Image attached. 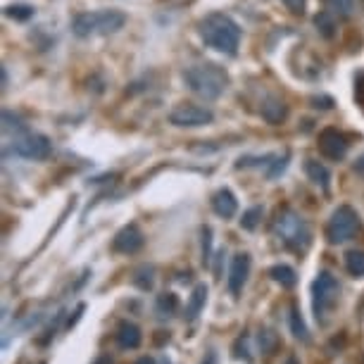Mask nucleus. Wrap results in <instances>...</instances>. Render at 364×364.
Here are the masks:
<instances>
[{"label": "nucleus", "mask_w": 364, "mask_h": 364, "mask_svg": "<svg viewBox=\"0 0 364 364\" xmlns=\"http://www.w3.org/2000/svg\"><path fill=\"white\" fill-rule=\"evenodd\" d=\"M198 33L207 48L224 55H236L241 45V26L224 13H212L198 24Z\"/></svg>", "instance_id": "1"}, {"label": "nucleus", "mask_w": 364, "mask_h": 364, "mask_svg": "<svg viewBox=\"0 0 364 364\" xmlns=\"http://www.w3.org/2000/svg\"><path fill=\"white\" fill-rule=\"evenodd\" d=\"M183 81L195 96L205 98V100H217L229 89L227 69L215 65V62H202V65L188 67L183 72Z\"/></svg>", "instance_id": "2"}, {"label": "nucleus", "mask_w": 364, "mask_h": 364, "mask_svg": "<svg viewBox=\"0 0 364 364\" xmlns=\"http://www.w3.org/2000/svg\"><path fill=\"white\" fill-rule=\"evenodd\" d=\"M124 24H126V15L119 13V10H96V13H81L74 17L72 31L79 38H89L96 36V33L107 36V33L119 31Z\"/></svg>", "instance_id": "3"}, {"label": "nucleus", "mask_w": 364, "mask_h": 364, "mask_svg": "<svg viewBox=\"0 0 364 364\" xmlns=\"http://www.w3.org/2000/svg\"><path fill=\"white\" fill-rule=\"evenodd\" d=\"M274 234L279 236V241L283 245L291 248V250H296V252H305L312 241L310 227L305 224V219L300 217L298 212L291 210V207L279 210V215L274 219Z\"/></svg>", "instance_id": "4"}, {"label": "nucleus", "mask_w": 364, "mask_h": 364, "mask_svg": "<svg viewBox=\"0 0 364 364\" xmlns=\"http://www.w3.org/2000/svg\"><path fill=\"white\" fill-rule=\"evenodd\" d=\"M340 300V283L331 271H319L312 283V310L317 321H326V317L336 310Z\"/></svg>", "instance_id": "5"}, {"label": "nucleus", "mask_w": 364, "mask_h": 364, "mask_svg": "<svg viewBox=\"0 0 364 364\" xmlns=\"http://www.w3.org/2000/svg\"><path fill=\"white\" fill-rule=\"evenodd\" d=\"M357 231H360V215L350 205H338L324 227V236L331 245H340V243L355 238Z\"/></svg>", "instance_id": "6"}, {"label": "nucleus", "mask_w": 364, "mask_h": 364, "mask_svg": "<svg viewBox=\"0 0 364 364\" xmlns=\"http://www.w3.org/2000/svg\"><path fill=\"white\" fill-rule=\"evenodd\" d=\"M8 153L22 160H48L50 153H53V143L43 134H24L15 138V143L10 146Z\"/></svg>", "instance_id": "7"}, {"label": "nucleus", "mask_w": 364, "mask_h": 364, "mask_svg": "<svg viewBox=\"0 0 364 364\" xmlns=\"http://www.w3.org/2000/svg\"><path fill=\"white\" fill-rule=\"evenodd\" d=\"M215 119V112L210 107L195 105V103H179L169 112V124L181 126V129H195V126H207Z\"/></svg>", "instance_id": "8"}, {"label": "nucleus", "mask_w": 364, "mask_h": 364, "mask_svg": "<svg viewBox=\"0 0 364 364\" xmlns=\"http://www.w3.org/2000/svg\"><path fill=\"white\" fill-rule=\"evenodd\" d=\"M143 245H146V236H143L138 224H126L112 238V250L119 252V255H134Z\"/></svg>", "instance_id": "9"}, {"label": "nucleus", "mask_w": 364, "mask_h": 364, "mask_svg": "<svg viewBox=\"0 0 364 364\" xmlns=\"http://www.w3.org/2000/svg\"><path fill=\"white\" fill-rule=\"evenodd\" d=\"M319 153L324 155L326 160H343L345 155H348V138L340 134L338 129H333V126H328V129H324L319 134Z\"/></svg>", "instance_id": "10"}, {"label": "nucleus", "mask_w": 364, "mask_h": 364, "mask_svg": "<svg viewBox=\"0 0 364 364\" xmlns=\"http://www.w3.org/2000/svg\"><path fill=\"white\" fill-rule=\"evenodd\" d=\"M248 276H250V255L248 252H238L231 259V267H229V291L231 296H238L245 286Z\"/></svg>", "instance_id": "11"}, {"label": "nucleus", "mask_w": 364, "mask_h": 364, "mask_svg": "<svg viewBox=\"0 0 364 364\" xmlns=\"http://www.w3.org/2000/svg\"><path fill=\"white\" fill-rule=\"evenodd\" d=\"M212 210H215L217 217L231 219L238 212V200H236V195L231 193L229 188H219L217 193L212 195Z\"/></svg>", "instance_id": "12"}, {"label": "nucleus", "mask_w": 364, "mask_h": 364, "mask_svg": "<svg viewBox=\"0 0 364 364\" xmlns=\"http://www.w3.org/2000/svg\"><path fill=\"white\" fill-rule=\"evenodd\" d=\"M114 338H117V345L121 350H136L138 345H141V340H143L141 328H138L134 321H121L117 326Z\"/></svg>", "instance_id": "13"}, {"label": "nucleus", "mask_w": 364, "mask_h": 364, "mask_svg": "<svg viewBox=\"0 0 364 364\" xmlns=\"http://www.w3.org/2000/svg\"><path fill=\"white\" fill-rule=\"evenodd\" d=\"M305 174L314 186H319L321 190H328V183H331V172L317 160H305Z\"/></svg>", "instance_id": "14"}, {"label": "nucleus", "mask_w": 364, "mask_h": 364, "mask_svg": "<svg viewBox=\"0 0 364 364\" xmlns=\"http://www.w3.org/2000/svg\"><path fill=\"white\" fill-rule=\"evenodd\" d=\"M262 117L264 121H269V124H281V121H286L288 117V105L283 100H279V98H269L262 105Z\"/></svg>", "instance_id": "15"}, {"label": "nucleus", "mask_w": 364, "mask_h": 364, "mask_svg": "<svg viewBox=\"0 0 364 364\" xmlns=\"http://www.w3.org/2000/svg\"><path fill=\"white\" fill-rule=\"evenodd\" d=\"M205 303H207V286L205 283H198V286L193 288V293H190V300H188V305H186V319L188 321H193L195 317L200 314L202 308H205Z\"/></svg>", "instance_id": "16"}, {"label": "nucleus", "mask_w": 364, "mask_h": 364, "mask_svg": "<svg viewBox=\"0 0 364 364\" xmlns=\"http://www.w3.org/2000/svg\"><path fill=\"white\" fill-rule=\"evenodd\" d=\"M269 276L274 279L276 283H281L283 288H293L298 283V274L293 267H288V264H274V267L269 269Z\"/></svg>", "instance_id": "17"}, {"label": "nucleus", "mask_w": 364, "mask_h": 364, "mask_svg": "<svg viewBox=\"0 0 364 364\" xmlns=\"http://www.w3.org/2000/svg\"><path fill=\"white\" fill-rule=\"evenodd\" d=\"M314 26L324 38H333L336 36V15L328 13V10H321V13L314 15Z\"/></svg>", "instance_id": "18"}, {"label": "nucleus", "mask_w": 364, "mask_h": 364, "mask_svg": "<svg viewBox=\"0 0 364 364\" xmlns=\"http://www.w3.org/2000/svg\"><path fill=\"white\" fill-rule=\"evenodd\" d=\"M345 269L350 276L362 279L364 276V250H348L345 252Z\"/></svg>", "instance_id": "19"}, {"label": "nucleus", "mask_w": 364, "mask_h": 364, "mask_svg": "<svg viewBox=\"0 0 364 364\" xmlns=\"http://www.w3.org/2000/svg\"><path fill=\"white\" fill-rule=\"evenodd\" d=\"M257 345H259V350H262L264 355H274V352L279 350L281 340H279V336H276L274 331L264 328V331H259V336H257Z\"/></svg>", "instance_id": "20"}, {"label": "nucleus", "mask_w": 364, "mask_h": 364, "mask_svg": "<svg viewBox=\"0 0 364 364\" xmlns=\"http://www.w3.org/2000/svg\"><path fill=\"white\" fill-rule=\"evenodd\" d=\"M291 331H293V336H296L298 340H303V343H308L310 340L308 326H305L303 317H300V310L296 308V305L291 308Z\"/></svg>", "instance_id": "21"}, {"label": "nucleus", "mask_w": 364, "mask_h": 364, "mask_svg": "<svg viewBox=\"0 0 364 364\" xmlns=\"http://www.w3.org/2000/svg\"><path fill=\"white\" fill-rule=\"evenodd\" d=\"M155 308H158V312L162 317H169L179 310V298L174 296V293H162V296H158Z\"/></svg>", "instance_id": "22"}, {"label": "nucleus", "mask_w": 364, "mask_h": 364, "mask_svg": "<svg viewBox=\"0 0 364 364\" xmlns=\"http://www.w3.org/2000/svg\"><path fill=\"white\" fill-rule=\"evenodd\" d=\"M153 267H141V269H136L134 271V281L138 288H141V291H150V288H153V283H155V279H153Z\"/></svg>", "instance_id": "23"}, {"label": "nucleus", "mask_w": 364, "mask_h": 364, "mask_svg": "<svg viewBox=\"0 0 364 364\" xmlns=\"http://www.w3.org/2000/svg\"><path fill=\"white\" fill-rule=\"evenodd\" d=\"M321 3H324V8H326L328 13L348 17L352 13V3H355V0H321Z\"/></svg>", "instance_id": "24"}, {"label": "nucleus", "mask_w": 364, "mask_h": 364, "mask_svg": "<svg viewBox=\"0 0 364 364\" xmlns=\"http://www.w3.org/2000/svg\"><path fill=\"white\" fill-rule=\"evenodd\" d=\"M259 219H262V207L255 205V207H250V210L243 212V217H241V227L245 229V231H252V229H257Z\"/></svg>", "instance_id": "25"}, {"label": "nucleus", "mask_w": 364, "mask_h": 364, "mask_svg": "<svg viewBox=\"0 0 364 364\" xmlns=\"http://www.w3.org/2000/svg\"><path fill=\"white\" fill-rule=\"evenodd\" d=\"M5 15L13 17L17 22H24L29 17H33V8L31 5H8V8H5Z\"/></svg>", "instance_id": "26"}, {"label": "nucleus", "mask_w": 364, "mask_h": 364, "mask_svg": "<svg viewBox=\"0 0 364 364\" xmlns=\"http://www.w3.org/2000/svg\"><path fill=\"white\" fill-rule=\"evenodd\" d=\"M3 126H5V131H10V129L22 131V129H24V124H22V119L17 117V114L8 112V109H5V112H3Z\"/></svg>", "instance_id": "27"}, {"label": "nucleus", "mask_w": 364, "mask_h": 364, "mask_svg": "<svg viewBox=\"0 0 364 364\" xmlns=\"http://www.w3.org/2000/svg\"><path fill=\"white\" fill-rule=\"evenodd\" d=\"M210 250H212V229H202V262H210Z\"/></svg>", "instance_id": "28"}, {"label": "nucleus", "mask_w": 364, "mask_h": 364, "mask_svg": "<svg viewBox=\"0 0 364 364\" xmlns=\"http://www.w3.org/2000/svg\"><path fill=\"white\" fill-rule=\"evenodd\" d=\"M283 5H286V8L291 10L293 15H305V8H308V0H283Z\"/></svg>", "instance_id": "29"}, {"label": "nucleus", "mask_w": 364, "mask_h": 364, "mask_svg": "<svg viewBox=\"0 0 364 364\" xmlns=\"http://www.w3.org/2000/svg\"><path fill=\"white\" fill-rule=\"evenodd\" d=\"M234 352H236V357H243V360H250V352H248V338H245V336H241L238 340H236Z\"/></svg>", "instance_id": "30"}, {"label": "nucleus", "mask_w": 364, "mask_h": 364, "mask_svg": "<svg viewBox=\"0 0 364 364\" xmlns=\"http://www.w3.org/2000/svg\"><path fill=\"white\" fill-rule=\"evenodd\" d=\"M84 310H86V305H79V308L74 310V317H69V321H67V328H72L74 324H77V321L81 319V312H84Z\"/></svg>", "instance_id": "31"}, {"label": "nucleus", "mask_w": 364, "mask_h": 364, "mask_svg": "<svg viewBox=\"0 0 364 364\" xmlns=\"http://www.w3.org/2000/svg\"><path fill=\"white\" fill-rule=\"evenodd\" d=\"M155 345H165V343H169V331H158L155 333Z\"/></svg>", "instance_id": "32"}, {"label": "nucleus", "mask_w": 364, "mask_h": 364, "mask_svg": "<svg viewBox=\"0 0 364 364\" xmlns=\"http://www.w3.org/2000/svg\"><path fill=\"white\" fill-rule=\"evenodd\" d=\"M283 169H286V158H283V160H276L274 169H271V172H269V179H274V176H276V174H279V172H283Z\"/></svg>", "instance_id": "33"}, {"label": "nucleus", "mask_w": 364, "mask_h": 364, "mask_svg": "<svg viewBox=\"0 0 364 364\" xmlns=\"http://www.w3.org/2000/svg\"><path fill=\"white\" fill-rule=\"evenodd\" d=\"M352 169H355V174H360L364 179V153L360 155V158H357V162L352 165Z\"/></svg>", "instance_id": "34"}, {"label": "nucleus", "mask_w": 364, "mask_h": 364, "mask_svg": "<svg viewBox=\"0 0 364 364\" xmlns=\"http://www.w3.org/2000/svg\"><path fill=\"white\" fill-rule=\"evenodd\" d=\"M93 364H114V360L109 355H98L93 360Z\"/></svg>", "instance_id": "35"}, {"label": "nucleus", "mask_w": 364, "mask_h": 364, "mask_svg": "<svg viewBox=\"0 0 364 364\" xmlns=\"http://www.w3.org/2000/svg\"><path fill=\"white\" fill-rule=\"evenodd\" d=\"M202 364H217V355H215V352H210V355L202 360Z\"/></svg>", "instance_id": "36"}, {"label": "nucleus", "mask_w": 364, "mask_h": 364, "mask_svg": "<svg viewBox=\"0 0 364 364\" xmlns=\"http://www.w3.org/2000/svg\"><path fill=\"white\" fill-rule=\"evenodd\" d=\"M136 364H155V360H153V357H138V360H136Z\"/></svg>", "instance_id": "37"}, {"label": "nucleus", "mask_w": 364, "mask_h": 364, "mask_svg": "<svg viewBox=\"0 0 364 364\" xmlns=\"http://www.w3.org/2000/svg\"><path fill=\"white\" fill-rule=\"evenodd\" d=\"M283 364H300V360H298V357H296V355H291V357H288V360H286V362H283Z\"/></svg>", "instance_id": "38"}, {"label": "nucleus", "mask_w": 364, "mask_h": 364, "mask_svg": "<svg viewBox=\"0 0 364 364\" xmlns=\"http://www.w3.org/2000/svg\"><path fill=\"white\" fill-rule=\"evenodd\" d=\"M160 364H172V362H169V360H162Z\"/></svg>", "instance_id": "39"}]
</instances>
